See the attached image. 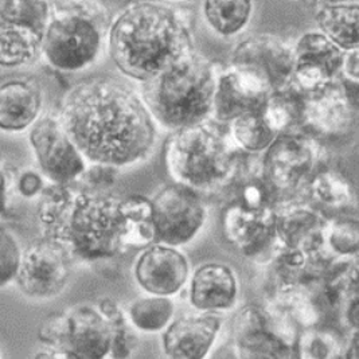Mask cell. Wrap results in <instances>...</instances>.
Segmentation results:
<instances>
[{
    "mask_svg": "<svg viewBox=\"0 0 359 359\" xmlns=\"http://www.w3.org/2000/svg\"><path fill=\"white\" fill-rule=\"evenodd\" d=\"M98 311L108 322L112 334V347L111 355L114 359H127L132 350L135 348L137 338L132 332L124 316V312L120 310L118 304L112 299H102L98 302Z\"/></svg>",
    "mask_w": 359,
    "mask_h": 359,
    "instance_id": "d6a6232c",
    "label": "cell"
},
{
    "mask_svg": "<svg viewBox=\"0 0 359 359\" xmlns=\"http://www.w3.org/2000/svg\"><path fill=\"white\" fill-rule=\"evenodd\" d=\"M343 359H358V332L355 331Z\"/></svg>",
    "mask_w": 359,
    "mask_h": 359,
    "instance_id": "60d3db41",
    "label": "cell"
},
{
    "mask_svg": "<svg viewBox=\"0 0 359 359\" xmlns=\"http://www.w3.org/2000/svg\"><path fill=\"white\" fill-rule=\"evenodd\" d=\"M319 158V144L309 133L294 131L276 136L262 154V172L278 198V203L294 199L304 190L316 171Z\"/></svg>",
    "mask_w": 359,
    "mask_h": 359,
    "instance_id": "52a82bcc",
    "label": "cell"
},
{
    "mask_svg": "<svg viewBox=\"0 0 359 359\" xmlns=\"http://www.w3.org/2000/svg\"><path fill=\"white\" fill-rule=\"evenodd\" d=\"M219 328L221 318L214 312L184 315L167 327L162 338L164 353L170 359H203Z\"/></svg>",
    "mask_w": 359,
    "mask_h": 359,
    "instance_id": "d6986e66",
    "label": "cell"
},
{
    "mask_svg": "<svg viewBox=\"0 0 359 359\" xmlns=\"http://www.w3.org/2000/svg\"><path fill=\"white\" fill-rule=\"evenodd\" d=\"M41 108L42 92L35 82L11 80L0 85V130L20 132L32 127Z\"/></svg>",
    "mask_w": 359,
    "mask_h": 359,
    "instance_id": "7402d4cb",
    "label": "cell"
},
{
    "mask_svg": "<svg viewBox=\"0 0 359 359\" xmlns=\"http://www.w3.org/2000/svg\"><path fill=\"white\" fill-rule=\"evenodd\" d=\"M46 1H0V19L20 22L45 32L50 18Z\"/></svg>",
    "mask_w": 359,
    "mask_h": 359,
    "instance_id": "836d02e7",
    "label": "cell"
},
{
    "mask_svg": "<svg viewBox=\"0 0 359 359\" xmlns=\"http://www.w3.org/2000/svg\"><path fill=\"white\" fill-rule=\"evenodd\" d=\"M294 46V76L291 86L302 96L310 97L338 81L343 51L322 33L307 32Z\"/></svg>",
    "mask_w": 359,
    "mask_h": 359,
    "instance_id": "7c38bea8",
    "label": "cell"
},
{
    "mask_svg": "<svg viewBox=\"0 0 359 359\" xmlns=\"http://www.w3.org/2000/svg\"><path fill=\"white\" fill-rule=\"evenodd\" d=\"M118 214L123 225L124 248L144 249L155 244V226L151 198L132 194L120 199Z\"/></svg>",
    "mask_w": 359,
    "mask_h": 359,
    "instance_id": "484cf974",
    "label": "cell"
},
{
    "mask_svg": "<svg viewBox=\"0 0 359 359\" xmlns=\"http://www.w3.org/2000/svg\"><path fill=\"white\" fill-rule=\"evenodd\" d=\"M42 53L54 69L80 72L93 65L107 46L112 23L109 8L100 1L50 4Z\"/></svg>",
    "mask_w": 359,
    "mask_h": 359,
    "instance_id": "8992f818",
    "label": "cell"
},
{
    "mask_svg": "<svg viewBox=\"0 0 359 359\" xmlns=\"http://www.w3.org/2000/svg\"><path fill=\"white\" fill-rule=\"evenodd\" d=\"M294 359H342V342L337 331L326 327H306L296 337Z\"/></svg>",
    "mask_w": 359,
    "mask_h": 359,
    "instance_id": "f546056e",
    "label": "cell"
},
{
    "mask_svg": "<svg viewBox=\"0 0 359 359\" xmlns=\"http://www.w3.org/2000/svg\"><path fill=\"white\" fill-rule=\"evenodd\" d=\"M241 156L228 127L212 120L172 132L164 152L165 167L174 183L199 194L229 186Z\"/></svg>",
    "mask_w": 359,
    "mask_h": 359,
    "instance_id": "5b68a950",
    "label": "cell"
},
{
    "mask_svg": "<svg viewBox=\"0 0 359 359\" xmlns=\"http://www.w3.org/2000/svg\"><path fill=\"white\" fill-rule=\"evenodd\" d=\"M22 255L23 253L13 233L0 225V287L15 280Z\"/></svg>",
    "mask_w": 359,
    "mask_h": 359,
    "instance_id": "e575fe53",
    "label": "cell"
},
{
    "mask_svg": "<svg viewBox=\"0 0 359 359\" xmlns=\"http://www.w3.org/2000/svg\"><path fill=\"white\" fill-rule=\"evenodd\" d=\"M309 202L318 210L350 212L355 208V190L350 180L335 168L316 170L304 187Z\"/></svg>",
    "mask_w": 359,
    "mask_h": 359,
    "instance_id": "cb8c5ba5",
    "label": "cell"
},
{
    "mask_svg": "<svg viewBox=\"0 0 359 359\" xmlns=\"http://www.w3.org/2000/svg\"><path fill=\"white\" fill-rule=\"evenodd\" d=\"M189 294L191 306L198 311L229 310L236 304L238 281L226 264L206 262L194 271Z\"/></svg>",
    "mask_w": 359,
    "mask_h": 359,
    "instance_id": "44dd1931",
    "label": "cell"
},
{
    "mask_svg": "<svg viewBox=\"0 0 359 359\" xmlns=\"http://www.w3.org/2000/svg\"><path fill=\"white\" fill-rule=\"evenodd\" d=\"M339 79L348 83H359V49L343 53Z\"/></svg>",
    "mask_w": 359,
    "mask_h": 359,
    "instance_id": "8d00e7d4",
    "label": "cell"
},
{
    "mask_svg": "<svg viewBox=\"0 0 359 359\" xmlns=\"http://www.w3.org/2000/svg\"><path fill=\"white\" fill-rule=\"evenodd\" d=\"M34 359H79L76 355H73L70 351L61 347H48L46 350L38 351Z\"/></svg>",
    "mask_w": 359,
    "mask_h": 359,
    "instance_id": "f35d334b",
    "label": "cell"
},
{
    "mask_svg": "<svg viewBox=\"0 0 359 359\" xmlns=\"http://www.w3.org/2000/svg\"><path fill=\"white\" fill-rule=\"evenodd\" d=\"M269 92L244 73L222 69L217 77L212 96V120L229 126L243 114L260 111Z\"/></svg>",
    "mask_w": 359,
    "mask_h": 359,
    "instance_id": "ac0fdd59",
    "label": "cell"
},
{
    "mask_svg": "<svg viewBox=\"0 0 359 359\" xmlns=\"http://www.w3.org/2000/svg\"><path fill=\"white\" fill-rule=\"evenodd\" d=\"M255 4L248 0H208L202 3V15L212 33L222 38L244 32L253 17Z\"/></svg>",
    "mask_w": 359,
    "mask_h": 359,
    "instance_id": "83f0119b",
    "label": "cell"
},
{
    "mask_svg": "<svg viewBox=\"0 0 359 359\" xmlns=\"http://www.w3.org/2000/svg\"><path fill=\"white\" fill-rule=\"evenodd\" d=\"M18 190L26 198H33L36 194H42L45 190L42 177L35 171H26L18 180Z\"/></svg>",
    "mask_w": 359,
    "mask_h": 359,
    "instance_id": "74e56055",
    "label": "cell"
},
{
    "mask_svg": "<svg viewBox=\"0 0 359 359\" xmlns=\"http://www.w3.org/2000/svg\"><path fill=\"white\" fill-rule=\"evenodd\" d=\"M229 67L249 76L269 93L291 86L294 46L273 34H255L231 53Z\"/></svg>",
    "mask_w": 359,
    "mask_h": 359,
    "instance_id": "9c48e42d",
    "label": "cell"
},
{
    "mask_svg": "<svg viewBox=\"0 0 359 359\" xmlns=\"http://www.w3.org/2000/svg\"><path fill=\"white\" fill-rule=\"evenodd\" d=\"M43 30L30 25L0 19V66L29 64L42 50Z\"/></svg>",
    "mask_w": 359,
    "mask_h": 359,
    "instance_id": "d4e9b609",
    "label": "cell"
},
{
    "mask_svg": "<svg viewBox=\"0 0 359 359\" xmlns=\"http://www.w3.org/2000/svg\"><path fill=\"white\" fill-rule=\"evenodd\" d=\"M234 343L240 359H294L292 346L278 337L266 315L255 306L240 311Z\"/></svg>",
    "mask_w": 359,
    "mask_h": 359,
    "instance_id": "ffe728a7",
    "label": "cell"
},
{
    "mask_svg": "<svg viewBox=\"0 0 359 359\" xmlns=\"http://www.w3.org/2000/svg\"><path fill=\"white\" fill-rule=\"evenodd\" d=\"M117 171L118 170L112 168V167L90 164V167H86V170L82 174L80 180L86 182V184H88L86 190L104 193L105 189H108L114 184Z\"/></svg>",
    "mask_w": 359,
    "mask_h": 359,
    "instance_id": "d590c367",
    "label": "cell"
},
{
    "mask_svg": "<svg viewBox=\"0 0 359 359\" xmlns=\"http://www.w3.org/2000/svg\"><path fill=\"white\" fill-rule=\"evenodd\" d=\"M222 69L191 51L140 83V95L158 127L175 132L212 120V96Z\"/></svg>",
    "mask_w": 359,
    "mask_h": 359,
    "instance_id": "277c9868",
    "label": "cell"
},
{
    "mask_svg": "<svg viewBox=\"0 0 359 359\" xmlns=\"http://www.w3.org/2000/svg\"><path fill=\"white\" fill-rule=\"evenodd\" d=\"M315 19L318 32L343 53L359 49L358 1H319Z\"/></svg>",
    "mask_w": 359,
    "mask_h": 359,
    "instance_id": "603a6c76",
    "label": "cell"
},
{
    "mask_svg": "<svg viewBox=\"0 0 359 359\" xmlns=\"http://www.w3.org/2000/svg\"><path fill=\"white\" fill-rule=\"evenodd\" d=\"M30 146L43 175L54 184H72L86 170V161L66 133L60 117L38 118L29 135Z\"/></svg>",
    "mask_w": 359,
    "mask_h": 359,
    "instance_id": "30bf717a",
    "label": "cell"
},
{
    "mask_svg": "<svg viewBox=\"0 0 359 359\" xmlns=\"http://www.w3.org/2000/svg\"><path fill=\"white\" fill-rule=\"evenodd\" d=\"M226 127L234 146L249 155H262L276 139V135L264 121L260 111L243 114Z\"/></svg>",
    "mask_w": 359,
    "mask_h": 359,
    "instance_id": "f1b7e54d",
    "label": "cell"
},
{
    "mask_svg": "<svg viewBox=\"0 0 359 359\" xmlns=\"http://www.w3.org/2000/svg\"><path fill=\"white\" fill-rule=\"evenodd\" d=\"M273 208L250 209L230 201L221 214V231L229 245L246 257H259L275 241Z\"/></svg>",
    "mask_w": 359,
    "mask_h": 359,
    "instance_id": "4fadbf2b",
    "label": "cell"
},
{
    "mask_svg": "<svg viewBox=\"0 0 359 359\" xmlns=\"http://www.w3.org/2000/svg\"><path fill=\"white\" fill-rule=\"evenodd\" d=\"M327 218L309 201H281L275 210L276 246L316 255L323 249Z\"/></svg>",
    "mask_w": 359,
    "mask_h": 359,
    "instance_id": "9a60e30c",
    "label": "cell"
},
{
    "mask_svg": "<svg viewBox=\"0 0 359 359\" xmlns=\"http://www.w3.org/2000/svg\"><path fill=\"white\" fill-rule=\"evenodd\" d=\"M58 347L79 359H105L112 347L111 328L97 309L77 306L64 312V330Z\"/></svg>",
    "mask_w": 359,
    "mask_h": 359,
    "instance_id": "e0dca14e",
    "label": "cell"
},
{
    "mask_svg": "<svg viewBox=\"0 0 359 359\" xmlns=\"http://www.w3.org/2000/svg\"><path fill=\"white\" fill-rule=\"evenodd\" d=\"M107 50L117 70L144 83L194 51V15L180 4L136 1L112 19Z\"/></svg>",
    "mask_w": 359,
    "mask_h": 359,
    "instance_id": "7a4b0ae2",
    "label": "cell"
},
{
    "mask_svg": "<svg viewBox=\"0 0 359 359\" xmlns=\"http://www.w3.org/2000/svg\"><path fill=\"white\" fill-rule=\"evenodd\" d=\"M133 275L147 294L170 297L178 294L190 278V262L180 248L152 244L142 250Z\"/></svg>",
    "mask_w": 359,
    "mask_h": 359,
    "instance_id": "5bb4252c",
    "label": "cell"
},
{
    "mask_svg": "<svg viewBox=\"0 0 359 359\" xmlns=\"http://www.w3.org/2000/svg\"><path fill=\"white\" fill-rule=\"evenodd\" d=\"M72 273V255L65 246L41 240L23 255L18 271L19 290L34 299H48L60 294Z\"/></svg>",
    "mask_w": 359,
    "mask_h": 359,
    "instance_id": "8fae6325",
    "label": "cell"
},
{
    "mask_svg": "<svg viewBox=\"0 0 359 359\" xmlns=\"http://www.w3.org/2000/svg\"><path fill=\"white\" fill-rule=\"evenodd\" d=\"M158 244H190L206 224L208 208L202 194L180 183L162 187L151 198Z\"/></svg>",
    "mask_w": 359,
    "mask_h": 359,
    "instance_id": "ba28073f",
    "label": "cell"
},
{
    "mask_svg": "<svg viewBox=\"0 0 359 359\" xmlns=\"http://www.w3.org/2000/svg\"><path fill=\"white\" fill-rule=\"evenodd\" d=\"M120 199L72 184H51L38 206L43 238L65 246L72 257L83 262L112 259L126 249Z\"/></svg>",
    "mask_w": 359,
    "mask_h": 359,
    "instance_id": "3957f363",
    "label": "cell"
},
{
    "mask_svg": "<svg viewBox=\"0 0 359 359\" xmlns=\"http://www.w3.org/2000/svg\"><path fill=\"white\" fill-rule=\"evenodd\" d=\"M174 302L164 296H147L132 302L130 319L132 325L147 332L161 331L168 325L174 315Z\"/></svg>",
    "mask_w": 359,
    "mask_h": 359,
    "instance_id": "1f68e13d",
    "label": "cell"
},
{
    "mask_svg": "<svg viewBox=\"0 0 359 359\" xmlns=\"http://www.w3.org/2000/svg\"><path fill=\"white\" fill-rule=\"evenodd\" d=\"M306 97L292 86L271 92L262 108L264 121L278 136L283 133L302 131Z\"/></svg>",
    "mask_w": 359,
    "mask_h": 359,
    "instance_id": "4316f807",
    "label": "cell"
},
{
    "mask_svg": "<svg viewBox=\"0 0 359 359\" xmlns=\"http://www.w3.org/2000/svg\"><path fill=\"white\" fill-rule=\"evenodd\" d=\"M60 121L90 164L116 170L147 161L158 142V124L131 82L97 76L66 93Z\"/></svg>",
    "mask_w": 359,
    "mask_h": 359,
    "instance_id": "6da1fadb",
    "label": "cell"
},
{
    "mask_svg": "<svg viewBox=\"0 0 359 359\" xmlns=\"http://www.w3.org/2000/svg\"><path fill=\"white\" fill-rule=\"evenodd\" d=\"M4 191H6V178H4V174L0 168V206L4 202Z\"/></svg>",
    "mask_w": 359,
    "mask_h": 359,
    "instance_id": "b9f144b4",
    "label": "cell"
},
{
    "mask_svg": "<svg viewBox=\"0 0 359 359\" xmlns=\"http://www.w3.org/2000/svg\"><path fill=\"white\" fill-rule=\"evenodd\" d=\"M209 359H240L236 343L228 342L218 347Z\"/></svg>",
    "mask_w": 359,
    "mask_h": 359,
    "instance_id": "ab89813d",
    "label": "cell"
},
{
    "mask_svg": "<svg viewBox=\"0 0 359 359\" xmlns=\"http://www.w3.org/2000/svg\"><path fill=\"white\" fill-rule=\"evenodd\" d=\"M0 359H1V357H0Z\"/></svg>",
    "mask_w": 359,
    "mask_h": 359,
    "instance_id": "7bdbcfd3",
    "label": "cell"
},
{
    "mask_svg": "<svg viewBox=\"0 0 359 359\" xmlns=\"http://www.w3.org/2000/svg\"><path fill=\"white\" fill-rule=\"evenodd\" d=\"M357 107L344 93L341 80L306 97L302 131L316 137H338L353 130Z\"/></svg>",
    "mask_w": 359,
    "mask_h": 359,
    "instance_id": "2e32d148",
    "label": "cell"
},
{
    "mask_svg": "<svg viewBox=\"0 0 359 359\" xmlns=\"http://www.w3.org/2000/svg\"><path fill=\"white\" fill-rule=\"evenodd\" d=\"M323 248L339 259H357L359 249V222L354 215H335L327 219Z\"/></svg>",
    "mask_w": 359,
    "mask_h": 359,
    "instance_id": "4dcf8cb0",
    "label": "cell"
}]
</instances>
